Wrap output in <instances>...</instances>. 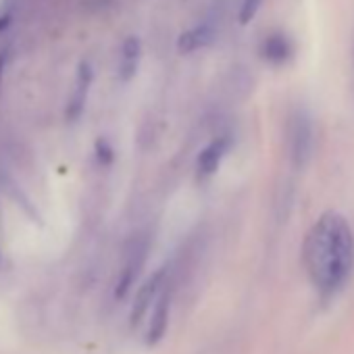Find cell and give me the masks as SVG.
<instances>
[{
  "mask_svg": "<svg viewBox=\"0 0 354 354\" xmlns=\"http://www.w3.org/2000/svg\"><path fill=\"white\" fill-rule=\"evenodd\" d=\"M5 65H7V53H0V77H3Z\"/></svg>",
  "mask_w": 354,
  "mask_h": 354,
  "instance_id": "13",
  "label": "cell"
},
{
  "mask_svg": "<svg viewBox=\"0 0 354 354\" xmlns=\"http://www.w3.org/2000/svg\"><path fill=\"white\" fill-rule=\"evenodd\" d=\"M302 261L319 298H335L354 271V232L348 219L335 211L323 213L304 238Z\"/></svg>",
  "mask_w": 354,
  "mask_h": 354,
  "instance_id": "1",
  "label": "cell"
},
{
  "mask_svg": "<svg viewBox=\"0 0 354 354\" xmlns=\"http://www.w3.org/2000/svg\"><path fill=\"white\" fill-rule=\"evenodd\" d=\"M265 57L271 63H283L292 57V42L283 34H273L265 42Z\"/></svg>",
  "mask_w": 354,
  "mask_h": 354,
  "instance_id": "10",
  "label": "cell"
},
{
  "mask_svg": "<svg viewBox=\"0 0 354 354\" xmlns=\"http://www.w3.org/2000/svg\"><path fill=\"white\" fill-rule=\"evenodd\" d=\"M263 5V0H242V5H240V24L246 26L254 19V15L259 13Z\"/></svg>",
  "mask_w": 354,
  "mask_h": 354,
  "instance_id": "11",
  "label": "cell"
},
{
  "mask_svg": "<svg viewBox=\"0 0 354 354\" xmlns=\"http://www.w3.org/2000/svg\"><path fill=\"white\" fill-rule=\"evenodd\" d=\"M215 38V30L211 26H196L192 30H188L186 34H182L180 42H177V48L180 53H194L207 44H211Z\"/></svg>",
  "mask_w": 354,
  "mask_h": 354,
  "instance_id": "9",
  "label": "cell"
},
{
  "mask_svg": "<svg viewBox=\"0 0 354 354\" xmlns=\"http://www.w3.org/2000/svg\"><path fill=\"white\" fill-rule=\"evenodd\" d=\"M167 325H169V292L162 290L158 300L150 308V321H148V327H146V344L148 346L158 344L160 337L167 331Z\"/></svg>",
  "mask_w": 354,
  "mask_h": 354,
  "instance_id": "5",
  "label": "cell"
},
{
  "mask_svg": "<svg viewBox=\"0 0 354 354\" xmlns=\"http://www.w3.org/2000/svg\"><path fill=\"white\" fill-rule=\"evenodd\" d=\"M140 40L138 38H127L123 42V48H121V63H119V75L123 82H129L136 71H138V63H140Z\"/></svg>",
  "mask_w": 354,
  "mask_h": 354,
  "instance_id": "8",
  "label": "cell"
},
{
  "mask_svg": "<svg viewBox=\"0 0 354 354\" xmlns=\"http://www.w3.org/2000/svg\"><path fill=\"white\" fill-rule=\"evenodd\" d=\"M230 146H232V140L227 136H219L201 150L198 160H196L198 180H209L211 175H215V171L219 169V165H221L223 156L227 154Z\"/></svg>",
  "mask_w": 354,
  "mask_h": 354,
  "instance_id": "4",
  "label": "cell"
},
{
  "mask_svg": "<svg viewBox=\"0 0 354 354\" xmlns=\"http://www.w3.org/2000/svg\"><path fill=\"white\" fill-rule=\"evenodd\" d=\"M96 156H98V162L100 165H111L113 162V148L109 146L106 140H98L96 142Z\"/></svg>",
  "mask_w": 354,
  "mask_h": 354,
  "instance_id": "12",
  "label": "cell"
},
{
  "mask_svg": "<svg viewBox=\"0 0 354 354\" xmlns=\"http://www.w3.org/2000/svg\"><path fill=\"white\" fill-rule=\"evenodd\" d=\"M90 84H92V69L88 63H82L80 65V71H77V84H75V90H73V96L69 98V106H67V119L75 121L84 106H86V98H88V90H90Z\"/></svg>",
  "mask_w": 354,
  "mask_h": 354,
  "instance_id": "7",
  "label": "cell"
},
{
  "mask_svg": "<svg viewBox=\"0 0 354 354\" xmlns=\"http://www.w3.org/2000/svg\"><path fill=\"white\" fill-rule=\"evenodd\" d=\"M290 150H292V160L302 167L313 150V125L306 113H296L292 119V129H290Z\"/></svg>",
  "mask_w": 354,
  "mask_h": 354,
  "instance_id": "2",
  "label": "cell"
},
{
  "mask_svg": "<svg viewBox=\"0 0 354 354\" xmlns=\"http://www.w3.org/2000/svg\"><path fill=\"white\" fill-rule=\"evenodd\" d=\"M165 290V269H158L140 290L136 296V302L131 306V325H138L154 306V302L158 300L160 292Z\"/></svg>",
  "mask_w": 354,
  "mask_h": 354,
  "instance_id": "3",
  "label": "cell"
},
{
  "mask_svg": "<svg viewBox=\"0 0 354 354\" xmlns=\"http://www.w3.org/2000/svg\"><path fill=\"white\" fill-rule=\"evenodd\" d=\"M144 259H146V246L144 244H136L133 250H129L127 261L123 265V271L119 275V281H117V288H115V296L117 298H125L129 288L136 283L138 273H140V269L144 265Z\"/></svg>",
  "mask_w": 354,
  "mask_h": 354,
  "instance_id": "6",
  "label": "cell"
}]
</instances>
